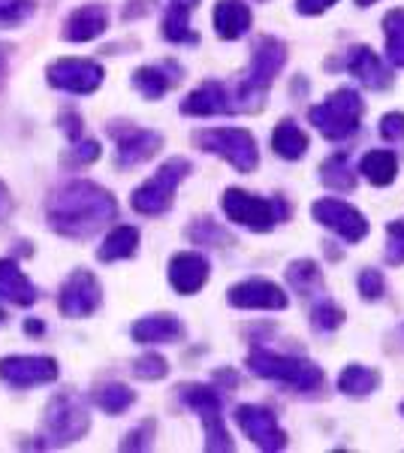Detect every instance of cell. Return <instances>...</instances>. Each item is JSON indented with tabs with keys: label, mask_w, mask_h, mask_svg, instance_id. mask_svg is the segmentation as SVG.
Returning a JSON list of instances; mask_svg holds the SVG:
<instances>
[{
	"label": "cell",
	"mask_w": 404,
	"mask_h": 453,
	"mask_svg": "<svg viewBox=\"0 0 404 453\" xmlns=\"http://www.w3.org/2000/svg\"><path fill=\"white\" fill-rule=\"evenodd\" d=\"M46 218L57 236L88 239L118 218V203L94 181H67L49 196Z\"/></svg>",
	"instance_id": "cell-1"
},
{
	"label": "cell",
	"mask_w": 404,
	"mask_h": 453,
	"mask_svg": "<svg viewBox=\"0 0 404 453\" xmlns=\"http://www.w3.org/2000/svg\"><path fill=\"white\" fill-rule=\"evenodd\" d=\"M248 369H251L254 375L269 378V381H281L302 393H314L326 384V375H323L320 366H314L311 360L275 354V350H266V348H254L251 354H248Z\"/></svg>",
	"instance_id": "cell-2"
},
{
	"label": "cell",
	"mask_w": 404,
	"mask_h": 453,
	"mask_svg": "<svg viewBox=\"0 0 404 453\" xmlns=\"http://www.w3.org/2000/svg\"><path fill=\"white\" fill-rule=\"evenodd\" d=\"M362 109L365 104H362V97H359V91H354V88H338V91L329 94L320 106L308 109V121H311L326 140L341 142L359 130Z\"/></svg>",
	"instance_id": "cell-3"
},
{
	"label": "cell",
	"mask_w": 404,
	"mask_h": 453,
	"mask_svg": "<svg viewBox=\"0 0 404 453\" xmlns=\"http://www.w3.org/2000/svg\"><path fill=\"white\" fill-rule=\"evenodd\" d=\"M91 429V414L82 405V399L72 396V393H57L49 402L46 418H42V444L51 448H64L72 444L79 438H85V433Z\"/></svg>",
	"instance_id": "cell-4"
},
{
	"label": "cell",
	"mask_w": 404,
	"mask_h": 453,
	"mask_svg": "<svg viewBox=\"0 0 404 453\" xmlns=\"http://www.w3.org/2000/svg\"><path fill=\"white\" fill-rule=\"evenodd\" d=\"M220 209L232 224L248 226L254 233H266L275 224H281L286 218L284 200H266V196H254L241 188H226L220 196Z\"/></svg>",
	"instance_id": "cell-5"
},
{
	"label": "cell",
	"mask_w": 404,
	"mask_h": 453,
	"mask_svg": "<svg viewBox=\"0 0 404 453\" xmlns=\"http://www.w3.org/2000/svg\"><path fill=\"white\" fill-rule=\"evenodd\" d=\"M194 170L187 157H169L157 173L151 175L145 185H139L133 196H130V206H133L139 215H164V211L172 206L175 188L187 179V173Z\"/></svg>",
	"instance_id": "cell-6"
},
{
	"label": "cell",
	"mask_w": 404,
	"mask_h": 453,
	"mask_svg": "<svg viewBox=\"0 0 404 453\" xmlns=\"http://www.w3.org/2000/svg\"><path fill=\"white\" fill-rule=\"evenodd\" d=\"M286 64V46L278 36H260L251 55V67H248L245 79H241L239 88V100L251 104V100H263L271 82L278 79V73L284 70Z\"/></svg>",
	"instance_id": "cell-7"
},
{
	"label": "cell",
	"mask_w": 404,
	"mask_h": 453,
	"mask_svg": "<svg viewBox=\"0 0 404 453\" xmlns=\"http://www.w3.org/2000/svg\"><path fill=\"white\" fill-rule=\"evenodd\" d=\"M196 145L209 155L224 157L232 170L254 173L260 164V151H256V140L241 127H209L196 134Z\"/></svg>",
	"instance_id": "cell-8"
},
{
	"label": "cell",
	"mask_w": 404,
	"mask_h": 453,
	"mask_svg": "<svg viewBox=\"0 0 404 453\" xmlns=\"http://www.w3.org/2000/svg\"><path fill=\"white\" fill-rule=\"evenodd\" d=\"M181 399L200 414L202 426H205V450L217 453V450H232L230 433L224 426V418H220V396L215 387H202V384H187L181 387Z\"/></svg>",
	"instance_id": "cell-9"
},
{
	"label": "cell",
	"mask_w": 404,
	"mask_h": 453,
	"mask_svg": "<svg viewBox=\"0 0 404 453\" xmlns=\"http://www.w3.org/2000/svg\"><path fill=\"white\" fill-rule=\"evenodd\" d=\"M109 136H112L115 145H118V149H115V164L124 166V170L151 160L160 151V145H164V136L160 134L133 127V124H124V121L109 124Z\"/></svg>",
	"instance_id": "cell-10"
},
{
	"label": "cell",
	"mask_w": 404,
	"mask_h": 453,
	"mask_svg": "<svg viewBox=\"0 0 404 453\" xmlns=\"http://www.w3.org/2000/svg\"><path fill=\"white\" fill-rule=\"evenodd\" d=\"M0 378L16 390L51 384L57 378V363L40 354H12L0 360Z\"/></svg>",
	"instance_id": "cell-11"
},
{
	"label": "cell",
	"mask_w": 404,
	"mask_h": 453,
	"mask_svg": "<svg viewBox=\"0 0 404 453\" xmlns=\"http://www.w3.org/2000/svg\"><path fill=\"white\" fill-rule=\"evenodd\" d=\"M103 303V290L94 273L88 269H72V275L64 281L61 294H57V305L67 318H91Z\"/></svg>",
	"instance_id": "cell-12"
},
{
	"label": "cell",
	"mask_w": 404,
	"mask_h": 453,
	"mask_svg": "<svg viewBox=\"0 0 404 453\" xmlns=\"http://www.w3.org/2000/svg\"><path fill=\"white\" fill-rule=\"evenodd\" d=\"M311 215L317 224L338 233L344 242H362V239L369 236V221H365L362 211L347 206V203H341V200H317L311 206Z\"/></svg>",
	"instance_id": "cell-13"
},
{
	"label": "cell",
	"mask_w": 404,
	"mask_h": 453,
	"mask_svg": "<svg viewBox=\"0 0 404 453\" xmlns=\"http://www.w3.org/2000/svg\"><path fill=\"white\" fill-rule=\"evenodd\" d=\"M49 85L70 94H94L103 85V67L85 58H61L49 67Z\"/></svg>",
	"instance_id": "cell-14"
},
{
	"label": "cell",
	"mask_w": 404,
	"mask_h": 453,
	"mask_svg": "<svg viewBox=\"0 0 404 453\" xmlns=\"http://www.w3.org/2000/svg\"><path fill=\"white\" fill-rule=\"evenodd\" d=\"M236 423L241 426V433L251 438V441L260 450L275 453V450L286 448V433L281 429V423H278V418L269 411V408H263V405H239L236 408Z\"/></svg>",
	"instance_id": "cell-15"
},
{
	"label": "cell",
	"mask_w": 404,
	"mask_h": 453,
	"mask_svg": "<svg viewBox=\"0 0 404 453\" xmlns=\"http://www.w3.org/2000/svg\"><path fill=\"white\" fill-rule=\"evenodd\" d=\"M286 294L269 279H245L230 288V305L232 309H266L281 311L286 309Z\"/></svg>",
	"instance_id": "cell-16"
},
{
	"label": "cell",
	"mask_w": 404,
	"mask_h": 453,
	"mask_svg": "<svg viewBox=\"0 0 404 453\" xmlns=\"http://www.w3.org/2000/svg\"><path fill=\"white\" fill-rule=\"evenodd\" d=\"M181 112L185 115H196V119H209V115H230L236 112V104L230 100V91L224 85L209 79L202 82L196 91H190L185 100H181Z\"/></svg>",
	"instance_id": "cell-17"
},
{
	"label": "cell",
	"mask_w": 404,
	"mask_h": 453,
	"mask_svg": "<svg viewBox=\"0 0 404 453\" xmlns=\"http://www.w3.org/2000/svg\"><path fill=\"white\" fill-rule=\"evenodd\" d=\"M205 281H209V260H205L202 254L181 251L169 260V284H172L181 296H190V294H196V290H202Z\"/></svg>",
	"instance_id": "cell-18"
},
{
	"label": "cell",
	"mask_w": 404,
	"mask_h": 453,
	"mask_svg": "<svg viewBox=\"0 0 404 453\" xmlns=\"http://www.w3.org/2000/svg\"><path fill=\"white\" fill-rule=\"evenodd\" d=\"M179 82H181V67L175 61L149 64V67H139L133 73V88L145 100H160L169 88H175Z\"/></svg>",
	"instance_id": "cell-19"
},
{
	"label": "cell",
	"mask_w": 404,
	"mask_h": 453,
	"mask_svg": "<svg viewBox=\"0 0 404 453\" xmlns=\"http://www.w3.org/2000/svg\"><path fill=\"white\" fill-rule=\"evenodd\" d=\"M109 25V12L106 6H82V10L70 12L67 21H64V40L67 42H88V40H97V36L106 31Z\"/></svg>",
	"instance_id": "cell-20"
},
{
	"label": "cell",
	"mask_w": 404,
	"mask_h": 453,
	"mask_svg": "<svg viewBox=\"0 0 404 453\" xmlns=\"http://www.w3.org/2000/svg\"><path fill=\"white\" fill-rule=\"evenodd\" d=\"M133 339L139 345H169L185 339V324L175 314H151L133 324Z\"/></svg>",
	"instance_id": "cell-21"
},
{
	"label": "cell",
	"mask_w": 404,
	"mask_h": 453,
	"mask_svg": "<svg viewBox=\"0 0 404 453\" xmlns=\"http://www.w3.org/2000/svg\"><path fill=\"white\" fill-rule=\"evenodd\" d=\"M254 16L245 0H217L215 6V31L220 40H239L251 31Z\"/></svg>",
	"instance_id": "cell-22"
},
{
	"label": "cell",
	"mask_w": 404,
	"mask_h": 453,
	"mask_svg": "<svg viewBox=\"0 0 404 453\" xmlns=\"http://www.w3.org/2000/svg\"><path fill=\"white\" fill-rule=\"evenodd\" d=\"M347 70L354 73L365 88H371V91H380V88H386L389 82H393V76H389V70L384 67V61H380L369 46L350 49Z\"/></svg>",
	"instance_id": "cell-23"
},
{
	"label": "cell",
	"mask_w": 404,
	"mask_h": 453,
	"mask_svg": "<svg viewBox=\"0 0 404 453\" xmlns=\"http://www.w3.org/2000/svg\"><path fill=\"white\" fill-rule=\"evenodd\" d=\"M0 296H4L6 303L27 309V305H34L36 299H40V290L27 281V275L21 273L16 260H0Z\"/></svg>",
	"instance_id": "cell-24"
},
{
	"label": "cell",
	"mask_w": 404,
	"mask_h": 453,
	"mask_svg": "<svg viewBox=\"0 0 404 453\" xmlns=\"http://www.w3.org/2000/svg\"><path fill=\"white\" fill-rule=\"evenodd\" d=\"M271 149H275V155H278V157H284V160H299V157H305V151H308V136H305V130H299V124H296V121L284 119L275 130H271Z\"/></svg>",
	"instance_id": "cell-25"
},
{
	"label": "cell",
	"mask_w": 404,
	"mask_h": 453,
	"mask_svg": "<svg viewBox=\"0 0 404 453\" xmlns=\"http://www.w3.org/2000/svg\"><path fill=\"white\" fill-rule=\"evenodd\" d=\"M359 173H362L371 185L386 188V185H393L395 175H399V160H395L393 151H386V149L369 151V155L359 160Z\"/></svg>",
	"instance_id": "cell-26"
},
{
	"label": "cell",
	"mask_w": 404,
	"mask_h": 453,
	"mask_svg": "<svg viewBox=\"0 0 404 453\" xmlns=\"http://www.w3.org/2000/svg\"><path fill=\"white\" fill-rule=\"evenodd\" d=\"M136 248H139V230H136V226H115V230L103 239L97 257L103 263L127 260V257H133V254H136Z\"/></svg>",
	"instance_id": "cell-27"
},
{
	"label": "cell",
	"mask_w": 404,
	"mask_h": 453,
	"mask_svg": "<svg viewBox=\"0 0 404 453\" xmlns=\"http://www.w3.org/2000/svg\"><path fill=\"white\" fill-rule=\"evenodd\" d=\"M380 387V372H374L369 366H359V363H350L347 369L338 375V390L344 396H371Z\"/></svg>",
	"instance_id": "cell-28"
},
{
	"label": "cell",
	"mask_w": 404,
	"mask_h": 453,
	"mask_svg": "<svg viewBox=\"0 0 404 453\" xmlns=\"http://www.w3.org/2000/svg\"><path fill=\"white\" fill-rule=\"evenodd\" d=\"M320 181L332 191H354L356 188V175L350 173V160L344 151H338L320 166Z\"/></svg>",
	"instance_id": "cell-29"
},
{
	"label": "cell",
	"mask_w": 404,
	"mask_h": 453,
	"mask_svg": "<svg viewBox=\"0 0 404 453\" xmlns=\"http://www.w3.org/2000/svg\"><path fill=\"white\" fill-rule=\"evenodd\" d=\"M386 34V58L393 67L404 70V10H389L384 16Z\"/></svg>",
	"instance_id": "cell-30"
},
{
	"label": "cell",
	"mask_w": 404,
	"mask_h": 453,
	"mask_svg": "<svg viewBox=\"0 0 404 453\" xmlns=\"http://www.w3.org/2000/svg\"><path fill=\"white\" fill-rule=\"evenodd\" d=\"M94 402H97L106 414H121L136 402V393L130 390V387H124V384H106V387H100V390L94 393Z\"/></svg>",
	"instance_id": "cell-31"
},
{
	"label": "cell",
	"mask_w": 404,
	"mask_h": 453,
	"mask_svg": "<svg viewBox=\"0 0 404 453\" xmlns=\"http://www.w3.org/2000/svg\"><path fill=\"white\" fill-rule=\"evenodd\" d=\"M286 281L293 284V290H299V294L308 296L323 284V275L314 260H296V263H290V269H286Z\"/></svg>",
	"instance_id": "cell-32"
},
{
	"label": "cell",
	"mask_w": 404,
	"mask_h": 453,
	"mask_svg": "<svg viewBox=\"0 0 404 453\" xmlns=\"http://www.w3.org/2000/svg\"><path fill=\"white\" fill-rule=\"evenodd\" d=\"M190 10H181V6H169V12L164 16V36L169 42H196V34L190 31L187 21Z\"/></svg>",
	"instance_id": "cell-33"
},
{
	"label": "cell",
	"mask_w": 404,
	"mask_h": 453,
	"mask_svg": "<svg viewBox=\"0 0 404 453\" xmlns=\"http://www.w3.org/2000/svg\"><path fill=\"white\" fill-rule=\"evenodd\" d=\"M344 318H347V314L338 309L332 299H320V303L311 309V326L317 333H332V330H338V326L344 324Z\"/></svg>",
	"instance_id": "cell-34"
},
{
	"label": "cell",
	"mask_w": 404,
	"mask_h": 453,
	"mask_svg": "<svg viewBox=\"0 0 404 453\" xmlns=\"http://www.w3.org/2000/svg\"><path fill=\"white\" fill-rule=\"evenodd\" d=\"M166 372L169 363L160 354H142L133 363V375L142 378V381H160V378H166Z\"/></svg>",
	"instance_id": "cell-35"
},
{
	"label": "cell",
	"mask_w": 404,
	"mask_h": 453,
	"mask_svg": "<svg viewBox=\"0 0 404 453\" xmlns=\"http://www.w3.org/2000/svg\"><path fill=\"white\" fill-rule=\"evenodd\" d=\"M103 155V149H100V142L97 140H82V142H72V149L64 155V164L67 166H88V164H94V160H100Z\"/></svg>",
	"instance_id": "cell-36"
},
{
	"label": "cell",
	"mask_w": 404,
	"mask_h": 453,
	"mask_svg": "<svg viewBox=\"0 0 404 453\" xmlns=\"http://www.w3.org/2000/svg\"><path fill=\"white\" fill-rule=\"evenodd\" d=\"M386 263H404V218L386 226Z\"/></svg>",
	"instance_id": "cell-37"
},
{
	"label": "cell",
	"mask_w": 404,
	"mask_h": 453,
	"mask_svg": "<svg viewBox=\"0 0 404 453\" xmlns=\"http://www.w3.org/2000/svg\"><path fill=\"white\" fill-rule=\"evenodd\" d=\"M187 236L194 239V242H200V245H217V242H232L230 236H226L220 226H215L209 221V218H202V221H196L194 226L187 230Z\"/></svg>",
	"instance_id": "cell-38"
},
{
	"label": "cell",
	"mask_w": 404,
	"mask_h": 453,
	"mask_svg": "<svg viewBox=\"0 0 404 453\" xmlns=\"http://www.w3.org/2000/svg\"><path fill=\"white\" fill-rule=\"evenodd\" d=\"M31 12L34 0H0V25H21Z\"/></svg>",
	"instance_id": "cell-39"
},
{
	"label": "cell",
	"mask_w": 404,
	"mask_h": 453,
	"mask_svg": "<svg viewBox=\"0 0 404 453\" xmlns=\"http://www.w3.org/2000/svg\"><path fill=\"white\" fill-rule=\"evenodd\" d=\"M359 294H362V299H380L386 294V281L384 275L377 273V269H365L362 275H359Z\"/></svg>",
	"instance_id": "cell-40"
},
{
	"label": "cell",
	"mask_w": 404,
	"mask_h": 453,
	"mask_svg": "<svg viewBox=\"0 0 404 453\" xmlns=\"http://www.w3.org/2000/svg\"><path fill=\"white\" fill-rule=\"evenodd\" d=\"M151 438H154V420H145L121 441V450H145L151 448Z\"/></svg>",
	"instance_id": "cell-41"
},
{
	"label": "cell",
	"mask_w": 404,
	"mask_h": 453,
	"mask_svg": "<svg viewBox=\"0 0 404 453\" xmlns=\"http://www.w3.org/2000/svg\"><path fill=\"white\" fill-rule=\"evenodd\" d=\"M380 136L389 142L404 140V112H386L384 119H380Z\"/></svg>",
	"instance_id": "cell-42"
},
{
	"label": "cell",
	"mask_w": 404,
	"mask_h": 453,
	"mask_svg": "<svg viewBox=\"0 0 404 453\" xmlns=\"http://www.w3.org/2000/svg\"><path fill=\"white\" fill-rule=\"evenodd\" d=\"M57 124H61V130L70 136V142H76L79 136H82V119H79V112H61V119H57Z\"/></svg>",
	"instance_id": "cell-43"
},
{
	"label": "cell",
	"mask_w": 404,
	"mask_h": 453,
	"mask_svg": "<svg viewBox=\"0 0 404 453\" xmlns=\"http://www.w3.org/2000/svg\"><path fill=\"white\" fill-rule=\"evenodd\" d=\"M335 4L338 0H296V12H302V16H320V12H326Z\"/></svg>",
	"instance_id": "cell-44"
},
{
	"label": "cell",
	"mask_w": 404,
	"mask_h": 453,
	"mask_svg": "<svg viewBox=\"0 0 404 453\" xmlns=\"http://www.w3.org/2000/svg\"><path fill=\"white\" fill-rule=\"evenodd\" d=\"M154 10V0H130L124 6V19H139V16H149Z\"/></svg>",
	"instance_id": "cell-45"
},
{
	"label": "cell",
	"mask_w": 404,
	"mask_h": 453,
	"mask_svg": "<svg viewBox=\"0 0 404 453\" xmlns=\"http://www.w3.org/2000/svg\"><path fill=\"white\" fill-rule=\"evenodd\" d=\"M6 70H10V46L0 42V91H4V82H6Z\"/></svg>",
	"instance_id": "cell-46"
},
{
	"label": "cell",
	"mask_w": 404,
	"mask_h": 453,
	"mask_svg": "<svg viewBox=\"0 0 404 453\" xmlns=\"http://www.w3.org/2000/svg\"><path fill=\"white\" fill-rule=\"evenodd\" d=\"M10 209H12V203H10V191H6V185H4V181H0V218L10 215Z\"/></svg>",
	"instance_id": "cell-47"
},
{
	"label": "cell",
	"mask_w": 404,
	"mask_h": 453,
	"mask_svg": "<svg viewBox=\"0 0 404 453\" xmlns=\"http://www.w3.org/2000/svg\"><path fill=\"white\" fill-rule=\"evenodd\" d=\"M25 330L31 333V335H40V333H42V324H40V320H27Z\"/></svg>",
	"instance_id": "cell-48"
},
{
	"label": "cell",
	"mask_w": 404,
	"mask_h": 453,
	"mask_svg": "<svg viewBox=\"0 0 404 453\" xmlns=\"http://www.w3.org/2000/svg\"><path fill=\"white\" fill-rule=\"evenodd\" d=\"M175 6H181V10H194L196 4H200V0H172Z\"/></svg>",
	"instance_id": "cell-49"
},
{
	"label": "cell",
	"mask_w": 404,
	"mask_h": 453,
	"mask_svg": "<svg viewBox=\"0 0 404 453\" xmlns=\"http://www.w3.org/2000/svg\"><path fill=\"white\" fill-rule=\"evenodd\" d=\"M374 0H356V6H371Z\"/></svg>",
	"instance_id": "cell-50"
},
{
	"label": "cell",
	"mask_w": 404,
	"mask_h": 453,
	"mask_svg": "<svg viewBox=\"0 0 404 453\" xmlns=\"http://www.w3.org/2000/svg\"><path fill=\"white\" fill-rule=\"evenodd\" d=\"M401 414H404V402H401Z\"/></svg>",
	"instance_id": "cell-51"
},
{
	"label": "cell",
	"mask_w": 404,
	"mask_h": 453,
	"mask_svg": "<svg viewBox=\"0 0 404 453\" xmlns=\"http://www.w3.org/2000/svg\"><path fill=\"white\" fill-rule=\"evenodd\" d=\"M0 320H4V311H0Z\"/></svg>",
	"instance_id": "cell-52"
}]
</instances>
